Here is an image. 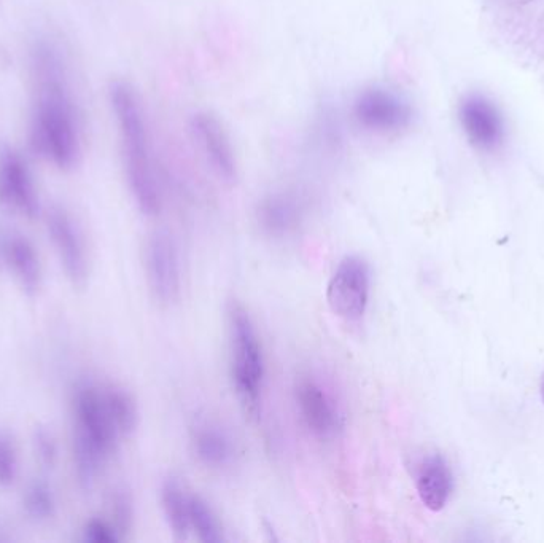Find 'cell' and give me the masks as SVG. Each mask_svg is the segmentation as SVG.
<instances>
[{
  "instance_id": "1",
  "label": "cell",
  "mask_w": 544,
  "mask_h": 543,
  "mask_svg": "<svg viewBox=\"0 0 544 543\" xmlns=\"http://www.w3.org/2000/svg\"><path fill=\"white\" fill-rule=\"evenodd\" d=\"M34 67L39 80V101L35 104L32 145L35 152L58 168H72L80 157V139L63 66L55 51L40 47L35 53Z\"/></svg>"
},
{
  "instance_id": "2",
  "label": "cell",
  "mask_w": 544,
  "mask_h": 543,
  "mask_svg": "<svg viewBox=\"0 0 544 543\" xmlns=\"http://www.w3.org/2000/svg\"><path fill=\"white\" fill-rule=\"evenodd\" d=\"M110 101L120 129L129 190L142 214L156 215L161 209V193L142 104L136 91L123 82L113 83Z\"/></svg>"
},
{
  "instance_id": "3",
  "label": "cell",
  "mask_w": 544,
  "mask_h": 543,
  "mask_svg": "<svg viewBox=\"0 0 544 543\" xmlns=\"http://www.w3.org/2000/svg\"><path fill=\"white\" fill-rule=\"evenodd\" d=\"M231 376L245 413L257 418L265 381V357L252 317L238 303L230 308Z\"/></svg>"
},
{
  "instance_id": "4",
  "label": "cell",
  "mask_w": 544,
  "mask_h": 543,
  "mask_svg": "<svg viewBox=\"0 0 544 543\" xmlns=\"http://www.w3.org/2000/svg\"><path fill=\"white\" fill-rule=\"evenodd\" d=\"M371 293V270L365 258L347 255L339 262L327 287L331 313L346 322H358L366 314Z\"/></svg>"
},
{
  "instance_id": "5",
  "label": "cell",
  "mask_w": 544,
  "mask_h": 543,
  "mask_svg": "<svg viewBox=\"0 0 544 543\" xmlns=\"http://www.w3.org/2000/svg\"><path fill=\"white\" fill-rule=\"evenodd\" d=\"M352 115L360 128L373 134H395L408 128L412 110L397 93L368 86L355 96Z\"/></svg>"
},
{
  "instance_id": "6",
  "label": "cell",
  "mask_w": 544,
  "mask_h": 543,
  "mask_svg": "<svg viewBox=\"0 0 544 543\" xmlns=\"http://www.w3.org/2000/svg\"><path fill=\"white\" fill-rule=\"evenodd\" d=\"M145 271L148 286L156 300L171 305L179 300L182 289L179 249L168 231H156L145 246Z\"/></svg>"
},
{
  "instance_id": "7",
  "label": "cell",
  "mask_w": 544,
  "mask_h": 543,
  "mask_svg": "<svg viewBox=\"0 0 544 543\" xmlns=\"http://www.w3.org/2000/svg\"><path fill=\"white\" fill-rule=\"evenodd\" d=\"M74 410L75 430L85 435L107 458L113 456L121 435L105 407L102 389L82 384L75 392Z\"/></svg>"
},
{
  "instance_id": "8",
  "label": "cell",
  "mask_w": 544,
  "mask_h": 543,
  "mask_svg": "<svg viewBox=\"0 0 544 543\" xmlns=\"http://www.w3.org/2000/svg\"><path fill=\"white\" fill-rule=\"evenodd\" d=\"M190 129L210 168L220 179L233 182L238 176V160L223 123L209 112H198L191 117Z\"/></svg>"
},
{
  "instance_id": "9",
  "label": "cell",
  "mask_w": 544,
  "mask_h": 543,
  "mask_svg": "<svg viewBox=\"0 0 544 543\" xmlns=\"http://www.w3.org/2000/svg\"><path fill=\"white\" fill-rule=\"evenodd\" d=\"M295 395L307 430L320 440L336 437L342 427V416L333 397L314 379H301Z\"/></svg>"
},
{
  "instance_id": "10",
  "label": "cell",
  "mask_w": 544,
  "mask_h": 543,
  "mask_svg": "<svg viewBox=\"0 0 544 543\" xmlns=\"http://www.w3.org/2000/svg\"><path fill=\"white\" fill-rule=\"evenodd\" d=\"M0 204L28 219L39 214V196L35 193L28 166L12 150L0 157Z\"/></svg>"
},
{
  "instance_id": "11",
  "label": "cell",
  "mask_w": 544,
  "mask_h": 543,
  "mask_svg": "<svg viewBox=\"0 0 544 543\" xmlns=\"http://www.w3.org/2000/svg\"><path fill=\"white\" fill-rule=\"evenodd\" d=\"M48 231L69 281L77 287L85 286L88 279V257L74 220L63 209H53L48 215Z\"/></svg>"
},
{
  "instance_id": "12",
  "label": "cell",
  "mask_w": 544,
  "mask_h": 543,
  "mask_svg": "<svg viewBox=\"0 0 544 543\" xmlns=\"http://www.w3.org/2000/svg\"><path fill=\"white\" fill-rule=\"evenodd\" d=\"M257 217L266 235L284 238L303 222L304 204L296 193L274 192L261 200Z\"/></svg>"
},
{
  "instance_id": "13",
  "label": "cell",
  "mask_w": 544,
  "mask_h": 543,
  "mask_svg": "<svg viewBox=\"0 0 544 543\" xmlns=\"http://www.w3.org/2000/svg\"><path fill=\"white\" fill-rule=\"evenodd\" d=\"M460 120L468 139L479 149L492 150L502 142V118L486 99L479 96L465 99L460 107Z\"/></svg>"
},
{
  "instance_id": "14",
  "label": "cell",
  "mask_w": 544,
  "mask_h": 543,
  "mask_svg": "<svg viewBox=\"0 0 544 543\" xmlns=\"http://www.w3.org/2000/svg\"><path fill=\"white\" fill-rule=\"evenodd\" d=\"M416 485L420 501L428 510L432 512L443 510L454 488L452 472L446 459L440 454H433L425 459L420 464Z\"/></svg>"
},
{
  "instance_id": "15",
  "label": "cell",
  "mask_w": 544,
  "mask_h": 543,
  "mask_svg": "<svg viewBox=\"0 0 544 543\" xmlns=\"http://www.w3.org/2000/svg\"><path fill=\"white\" fill-rule=\"evenodd\" d=\"M4 257L21 287L29 295H34L42 281V268L34 246L24 236H8L4 243Z\"/></svg>"
},
{
  "instance_id": "16",
  "label": "cell",
  "mask_w": 544,
  "mask_h": 543,
  "mask_svg": "<svg viewBox=\"0 0 544 543\" xmlns=\"http://www.w3.org/2000/svg\"><path fill=\"white\" fill-rule=\"evenodd\" d=\"M193 448L199 461L210 469L228 467L236 454L230 435L210 422H203L193 430Z\"/></svg>"
},
{
  "instance_id": "17",
  "label": "cell",
  "mask_w": 544,
  "mask_h": 543,
  "mask_svg": "<svg viewBox=\"0 0 544 543\" xmlns=\"http://www.w3.org/2000/svg\"><path fill=\"white\" fill-rule=\"evenodd\" d=\"M190 496L182 483L175 478H168L161 488V507L164 518L168 521L172 536L177 542L188 539L190 534Z\"/></svg>"
},
{
  "instance_id": "18",
  "label": "cell",
  "mask_w": 544,
  "mask_h": 543,
  "mask_svg": "<svg viewBox=\"0 0 544 543\" xmlns=\"http://www.w3.org/2000/svg\"><path fill=\"white\" fill-rule=\"evenodd\" d=\"M102 395L105 407L121 437L133 434L139 424V408L131 392L120 386H105Z\"/></svg>"
},
{
  "instance_id": "19",
  "label": "cell",
  "mask_w": 544,
  "mask_h": 543,
  "mask_svg": "<svg viewBox=\"0 0 544 543\" xmlns=\"http://www.w3.org/2000/svg\"><path fill=\"white\" fill-rule=\"evenodd\" d=\"M107 461H109V458L101 450H98L85 435L75 430V472H77L78 483H80L83 489L93 488Z\"/></svg>"
},
{
  "instance_id": "20",
  "label": "cell",
  "mask_w": 544,
  "mask_h": 543,
  "mask_svg": "<svg viewBox=\"0 0 544 543\" xmlns=\"http://www.w3.org/2000/svg\"><path fill=\"white\" fill-rule=\"evenodd\" d=\"M190 526L201 542L218 543L225 540L223 526L215 515L214 508L196 494L190 496Z\"/></svg>"
},
{
  "instance_id": "21",
  "label": "cell",
  "mask_w": 544,
  "mask_h": 543,
  "mask_svg": "<svg viewBox=\"0 0 544 543\" xmlns=\"http://www.w3.org/2000/svg\"><path fill=\"white\" fill-rule=\"evenodd\" d=\"M55 507V496L47 483L42 481L32 483L24 494V508L34 520H48L55 515Z\"/></svg>"
},
{
  "instance_id": "22",
  "label": "cell",
  "mask_w": 544,
  "mask_h": 543,
  "mask_svg": "<svg viewBox=\"0 0 544 543\" xmlns=\"http://www.w3.org/2000/svg\"><path fill=\"white\" fill-rule=\"evenodd\" d=\"M110 512H112V523L120 532L121 537H125L131 526H133L134 507L133 499L125 489H115L110 496Z\"/></svg>"
},
{
  "instance_id": "23",
  "label": "cell",
  "mask_w": 544,
  "mask_h": 543,
  "mask_svg": "<svg viewBox=\"0 0 544 543\" xmlns=\"http://www.w3.org/2000/svg\"><path fill=\"white\" fill-rule=\"evenodd\" d=\"M18 473V456L12 438L0 432V486L7 488L15 481Z\"/></svg>"
},
{
  "instance_id": "24",
  "label": "cell",
  "mask_w": 544,
  "mask_h": 543,
  "mask_svg": "<svg viewBox=\"0 0 544 543\" xmlns=\"http://www.w3.org/2000/svg\"><path fill=\"white\" fill-rule=\"evenodd\" d=\"M83 536L86 542L90 543H115L123 539L112 521L101 520V518L88 521Z\"/></svg>"
},
{
  "instance_id": "25",
  "label": "cell",
  "mask_w": 544,
  "mask_h": 543,
  "mask_svg": "<svg viewBox=\"0 0 544 543\" xmlns=\"http://www.w3.org/2000/svg\"><path fill=\"white\" fill-rule=\"evenodd\" d=\"M35 453L39 456V461L45 467H53L58 458V448H56L55 438L45 429L35 430L34 435Z\"/></svg>"
},
{
  "instance_id": "26",
  "label": "cell",
  "mask_w": 544,
  "mask_h": 543,
  "mask_svg": "<svg viewBox=\"0 0 544 543\" xmlns=\"http://www.w3.org/2000/svg\"><path fill=\"white\" fill-rule=\"evenodd\" d=\"M541 395H543V402H544V379H543V384H541Z\"/></svg>"
}]
</instances>
